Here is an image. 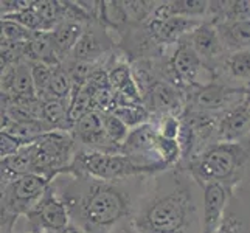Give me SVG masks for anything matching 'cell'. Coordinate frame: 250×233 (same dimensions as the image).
Here are the masks:
<instances>
[{"mask_svg":"<svg viewBox=\"0 0 250 233\" xmlns=\"http://www.w3.org/2000/svg\"><path fill=\"white\" fill-rule=\"evenodd\" d=\"M140 95L143 106L152 114L154 122L163 117L180 118L187 109V93L162 78H156Z\"/></svg>","mask_w":250,"mask_h":233,"instance_id":"9","label":"cell"},{"mask_svg":"<svg viewBox=\"0 0 250 233\" xmlns=\"http://www.w3.org/2000/svg\"><path fill=\"white\" fill-rule=\"evenodd\" d=\"M103 125H104V131H106V135L110 140V143H114L115 146H118V148L122 149L131 129H129L122 120L114 114V112H106V114H103Z\"/></svg>","mask_w":250,"mask_h":233,"instance_id":"26","label":"cell"},{"mask_svg":"<svg viewBox=\"0 0 250 233\" xmlns=\"http://www.w3.org/2000/svg\"><path fill=\"white\" fill-rule=\"evenodd\" d=\"M53 184L67 205L72 226L85 233H112L120 224L132 221L151 176L126 180H100L62 174Z\"/></svg>","mask_w":250,"mask_h":233,"instance_id":"1","label":"cell"},{"mask_svg":"<svg viewBox=\"0 0 250 233\" xmlns=\"http://www.w3.org/2000/svg\"><path fill=\"white\" fill-rule=\"evenodd\" d=\"M84 30H85V23L80 21H73V19H65L61 25H58V27L51 31V39H53L56 55L61 59L62 64L72 56Z\"/></svg>","mask_w":250,"mask_h":233,"instance_id":"16","label":"cell"},{"mask_svg":"<svg viewBox=\"0 0 250 233\" xmlns=\"http://www.w3.org/2000/svg\"><path fill=\"white\" fill-rule=\"evenodd\" d=\"M0 172H2V185L13 182L14 179L33 174V160L30 146H23L21 151L0 160Z\"/></svg>","mask_w":250,"mask_h":233,"instance_id":"20","label":"cell"},{"mask_svg":"<svg viewBox=\"0 0 250 233\" xmlns=\"http://www.w3.org/2000/svg\"><path fill=\"white\" fill-rule=\"evenodd\" d=\"M214 81L250 92V50L229 53L214 73Z\"/></svg>","mask_w":250,"mask_h":233,"instance_id":"14","label":"cell"},{"mask_svg":"<svg viewBox=\"0 0 250 233\" xmlns=\"http://www.w3.org/2000/svg\"><path fill=\"white\" fill-rule=\"evenodd\" d=\"M23 146H27V145L21 143L17 139H14L13 135L6 132H0V155H2V159L16 154L17 151H21Z\"/></svg>","mask_w":250,"mask_h":233,"instance_id":"29","label":"cell"},{"mask_svg":"<svg viewBox=\"0 0 250 233\" xmlns=\"http://www.w3.org/2000/svg\"><path fill=\"white\" fill-rule=\"evenodd\" d=\"M250 134V103L246 100L219 115L218 143H241L247 146Z\"/></svg>","mask_w":250,"mask_h":233,"instance_id":"13","label":"cell"},{"mask_svg":"<svg viewBox=\"0 0 250 233\" xmlns=\"http://www.w3.org/2000/svg\"><path fill=\"white\" fill-rule=\"evenodd\" d=\"M55 67H51L44 63H31V76L34 83V90H36V97L44 101L48 98V90L51 84V78H53Z\"/></svg>","mask_w":250,"mask_h":233,"instance_id":"25","label":"cell"},{"mask_svg":"<svg viewBox=\"0 0 250 233\" xmlns=\"http://www.w3.org/2000/svg\"><path fill=\"white\" fill-rule=\"evenodd\" d=\"M33 5V0H2L0 2V11H2V17L11 16L14 13H19L25 8H30Z\"/></svg>","mask_w":250,"mask_h":233,"instance_id":"30","label":"cell"},{"mask_svg":"<svg viewBox=\"0 0 250 233\" xmlns=\"http://www.w3.org/2000/svg\"><path fill=\"white\" fill-rule=\"evenodd\" d=\"M117 48H118V39H115L114 31L101 21H93L85 25L83 36L78 41L72 56L68 59L103 64L104 59L110 53H114Z\"/></svg>","mask_w":250,"mask_h":233,"instance_id":"10","label":"cell"},{"mask_svg":"<svg viewBox=\"0 0 250 233\" xmlns=\"http://www.w3.org/2000/svg\"><path fill=\"white\" fill-rule=\"evenodd\" d=\"M246 100L247 92L244 89L230 87L219 81H211L187 95V107L221 115Z\"/></svg>","mask_w":250,"mask_h":233,"instance_id":"8","label":"cell"},{"mask_svg":"<svg viewBox=\"0 0 250 233\" xmlns=\"http://www.w3.org/2000/svg\"><path fill=\"white\" fill-rule=\"evenodd\" d=\"M51 182L44 176L28 174L2 185V197H0V230L2 233H13L17 219L21 216H27V213L44 196Z\"/></svg>","mask_w":250,"mask_h":233,"instance_id":"5","label":"cell"},{"mask_svg":"<svg viewBox=\"0 0 250 233\" xmlns=\"http://www.w3.org/2000/svg\"><path fill=\"white\" fill-rule=\"evenodd\" d=\"M55 233H85V232H83L81 229H78V227H75V226H68V227H65V229H62V230H58V232H55Z\"/></svg>","mask_w":250,"mask_h":233,"instance_id":"32","label":"cell"},{"mask_svg":"<svg viewBox=\"0 0 250 233\" xmlns=\"http://www.w3.org/2000/svg\"><path fill=\"white\" fill-rule=\"evenodd\" d=\"M33 10L36 11L44 25V31H53L58 25L67 19V2L58 0H36L33 3Z\"/></svg>","mask_w":250,"mask_h":233,"instance_id":"21","label":"cell"},{"mask_svg":"<svg viewBox=\"0 0 250 233\" xmlns=\"http://www.w3.org/2000/svg\"><path fill=\"white\" fill-rule=\"evenodd\" d=\"M112 233H139V232H137V229L134 227L132 221H126L123 224H120V226Z\"/></svg>","mask_w":250,"mask_h":233,"instance_id":"31","label":"cell"},{"mask_svg":"<svg viewBox=\"0 0 250 233\" xmlns=\"http://www.w3.org/2000/svg\"><path fill=\"white\" fill-rule=\"evenodd\" d=\"M25 233H27V232H25Z\"/></svg>","mask_w":250,"mask_h":233,"instance_id":"34","label":"cell"},{"mask_svg":"<svg viewBox=\"0 0 250 233\" xmlns=\"http://www.w3.org/2000/svg\"><path fill=\"white\" fill-rule=\"evenodd\" d=\"M202 191V224L201 233H216L233 191L221 184H201Z\"/></svg>","mask_w":250,"mask_h":233,"instance_id":"12","label":"cell"},{"mask_svg":"<svg viewBox=\"0 0 250 233\" xmlns=\"http://www.w3.org/2000/svg\"><path fill=\"white\" fill-rule=\"evenodd\" d=\"M196 188L199 185L182 165L151 176L132 218L137 232L201 233Z\"/></svg>","mask_w":250,"mask_h":233,"instance_id":"2","label":"cell"},{"mask_svg":"<svg viewBox=\"0 0 250 233\" xmlns=\"http://www.w3.org/2000/svg\"><path fill=\"white\" fill-rule=\"evenodd\" d=\"M229 53L250 50V21H233L214 23Z\"/></svg>","mask_w":250,"mask_h":233,"instance_id":"19","label":"cell"},{"mask_svg":"<svg viewBox=\"0 0 250 233\" xmlns=\"http://www.w3.org/2000/svg\"><path fill=\"white\" fill-rule=\"evenodd\" d=\"M247 101L250 103V92H247Z\"/></svg>","mask_w":250,"mask_h":233,"instance_id":"33","label":"cell"},{"mask_svg":"<svg viewBox=\"0 0 250 233\" xmlns=\"http://www.w3.org/2000/svg\"><path fill=\"white\" fill-rule=\"evenodd\" d=\"M187 38L194 51L202 59L205 67L210 70L214 81V73H216V70L224 63V59L229 55V51L226 50V45H224L221 39L218 27L210 21H204Z\"/></svg>","mask_w":250,"mask_h":233,"instance_id":"11","label":"cell"},{"mask_svg":"<svg viewBox=\"0 0 250 233\" xmlns=\"http://www.w3.org/2000/svg\"><path fill=\"white\" fill-rule=\"evenodd\" d=\"M25 59L28 63H44L51 67L62 65L61 59L56 55L51 31H33L30 41L27 42Z\"/></svg>","mask_w":250,"mask_h":233,"instance_id":"17","label":"cell"},{"mask_svg":"<svg viewBox=\"0 0 250 233\" xmlns=\"http://www.w3.org/2000/svg\"><path fill=\"white\" fill-rule=\"evenodd\" d=\"M114 114L122 120V122L129 127L134 129L140 125L151 123L154 122V117L151 112L146 109L143 105H131V106H117L114 110Z\"/></svg>","mask_w":250,"mask_h":233,"instance_id":"23","label":"cell"},{"mask_svg":"<svg viewBox=\"0 0 250 233\" xmlns=\"http://www.w3.org/2000/svg\"><path fill=\"white\" fill-rule=\"evenodd\" d=\"M182 167L197 185L221 184L236 193L250 174V148L241 143H214Z\"/></svg>","mask_w":250,"mask_h":233,"instance_id":"3","label":"cell"},{"mask_svg":"<svg viewBox=\"0 0 250 233\" xmlns=\"http://www.w3.org/2000/svg\"><path fill=\"white\" fill-rule=\"evenodd\" d=\"M2 19L13 21V22L22 25V27H25L30 31H44V25H42V21L39 19L36 11L33 10V5L30 8H25V10H22L19 13H14L11 16H5V17H2Z\"/></svg>","mask_w":250,"mask_h":233,"instance_id":"27","label":"cell"},{"mask_svg":"<svg viewBox=\"0 0 250 233\" xmlns=\"http://www.w3.org/2000/svg\"><path fill=\"white\" fill-rule=\"evenodd\" d=\"M68 110H70V100L48 98L42 101L41 120L48 126L50 131L72 132L73 125L68 117Z\"/></svg>","mask_w":250,"mask_h":233,"instance_id":"18","label":"cell"},{"mask_svg":"<svg viewBox=\"0 0 250 233\" xmlns=\"http://www.w3.org/2000/svg\"><path fill=\"white\" fill-rule=\"evenodd\" d=\"M0 92L16 98H38L31 76V63L22 61L3 68L0 76Z\"/></svg>","mask_w":250,"mask_h":233,"instance_id":"15","label":"cell"},{"mask_svg":"<svg viewBox=\"0 0 250 233\" xmlns=\"http://www.w3.org/2000/svg\"><path fill=\"white\" fill-rule=\"evenodd\" d=\"M33 31L27 30L22 25L16 23L13 21L2 19V39L11 42H28Z\"/></svg>","mask_w":250,"mask_h":233,"instance_id":"28","label":"cell"},{"mask_svg":"<svg viewBox=\"0 0 250 233\" xmlns=\"http://www.w3.org/2000/svg\"><path fill=\"white\" fill-rule=\"evenodd\" d=\"M65 174L93 177L100 180H126L140 176H152L148 169L123 152H103L76 149L73 162Z\"/></svg>","mask_w":250,"mask_h":233,"instance_id":"4","label":"cell"},{"mask_svg":"<svg viewBox=\"0 0 250 233\" xmlns=\"http://www.w3.org/2000/svg\"><path fill=\"white\" fill-rule=\"evenodd\" d=\"M73 93V81L68 75L67 68L64 65L55 67L53 78H51L48 98H58V100H70ZM47 98V100H48Z\"/></svg>","mask_w":250,"mask_h":233,"instance_id":"24","label":"cell"},{"mask_svg":"<svg viewBox=\"0 0 250 233\" xmlns=\"http://www.w3.org/2000/svg\"><path fill=\"white\" fill-rule=\"evenodd\" d=\"M216 233H250V218L247 216L244 207H239L236 193L231 197Z\"/></svg>","mask_w":250,"mask_h":233,"instance_id":"22","label":"cell"},{"mask_svg":"<svg viewBox=\"0 0 250 233\" xmlns=\"http://www.w3.org/2000/svg\"><path fill=\"white\" fill-rule=\"evenodd\" d=\"M28 146L33 160V174L44 176L50 182L65 174L78 149L72 134L62 131L47 132Z\"/></svg>","mask_w":250,"mask_h":233,"instance_id":"6","label":"cell"},{"mask_svg":"<svg viewBox=\"0 0 250 233\" xmlns=\"http://www.w3.org/2000/svg\"><path fill=\"white\" fill-rule=\"evenodd\" d=\"M27 233H55L72 224L67 205L59 196L55 184L51 182L44 196L27 213Z\"/></svg>","mask_w":250,"mask_h":233,"instance_id":"7","label":"cell"}]
</instances>
